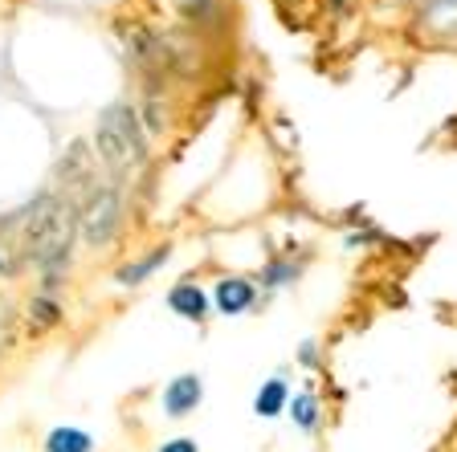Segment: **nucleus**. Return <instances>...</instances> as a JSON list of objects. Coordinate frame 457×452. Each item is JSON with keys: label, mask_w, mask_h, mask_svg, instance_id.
I'll return each instance as SVG.
<instances>
[{"label": "nucleus", "mask_w": 457, "mask_h": 452, "mask_svg": "<svg viewBox=\"0 0 457 452\" xmlns=\"http://www.w3.org/2000/svg\"><path fill=\"white\" fill-rule=\"evenodd\" d=\"M29 330H33V334H41V330H54L57 322H62V306H57V298L54 293H46L41 290L37 298L29 301Z\"/></svg>", "instance_id": "obj_8"}, {"label": "nucleus", "mask_w": 457, "mask_h": 452, "mask_svg": "<svg viewBox=\"0 0 457 452\" xmlns=\"http://www.w3.org/2000/svg\"><path fill=\"white\" fill-rule=\"evenodd\" d=\"M95 160L106 168L111 184H123L147 163V139L139 127V111H131V103H114L103 111L95 127Z\"/></svg>", "instance_id": "obj_2"}, {"label": "nucleus", "mask_w": 457, "mask_h": 452, "mask_svg": "<svg viewBox=\"0 0 457 452\" xmlns=\"http://www.w3.org/2000/svg\"><path fill=\"white\" fill-rule=\"evenodd\" d=\"M295 424L306 428V432H314V424H319V399L311 396V391H303V396H295Z\"/></svg>", "instance_id": "obj_12"}, {"label": "nucleus", "mask_w": 457, "mask_h": 452, "mask_svg": "<svg viewBox=\"0 0 457 452\" xmlns=\"http://www.w3.org/2000/svg\"><path fill=\"white\" fill-rule=\"evenodd\" d=\"M168 306L180 318H188V322H200L204 314H209V298H204V290H200L196 282H180V285H171V293H168Z\"/></svg>", "instance_id": "obj_6"}, {"label": "nucleus", "mask_w": 457, "mask_h": 452, "mask_svg": "<svg viewBox=\"0 0 457 452\" xmlns=\"http://www.w3.org/2000/svg\"><path fill=\"white\" fill-rule=\"evenodd\" d=\"M184 12V21H188L192 29H204V25H217L220 12H225V4L220 0H176Z\"/></svg>", "instance_id": "obj_10"}, {"label": "nucleus", "mask_w": 457, "mask_h": 452, "mask_svg": "<svg viewBox=\"0 0 457 452\" xmlns=\"http://www.w3.org/2000/svg\"><path fill=\"white\" fill-rule=\"evenodd\" d=\"M160 452H196V440H188V436H176V440H163Z\"/></svg>", "instance_id": "obj_13"}, {"label": "nucleus", "mask_w": 457, "mask_h": 452, "mask_svg": "<svg viewBox=\"0 0 457 452\" xmlns=\"http://www.w3.org/2000/svg\"><path fill=\"white\" fill-rule=\"evenodd\" d=\"M168 257H171V245H155V249H152V253H147V257H139V261L123 265V269L114 274V282H119V285H139L143 277H152L155 269H160V265L168 261Z\"/></svg>", "instance_id": "obj_7"}, {"label": "nucleus", "mask_w": 457, "mask_h": 452, "mask_svg": "<svg viewBox=\"0 0 457 452\" xmlns=\"http://www.w3.org/2000/svg\"><path fill=\"white\" fill-rule=\"evenodd\" d=\"M78 236V208L66 196H37L21 217V257L46 274V293L57 285V274L70 265V249Z\"/></svg>", "instance_id": "obj_1"}, {"label": "nucleus", "mask_w": 457, "mask_h": 452, "mask_svg": "<svg viewBox=\"0 0 457 452\" xmlns=\"http://www.w3.org/2000/svg\"><path fill=\"white\" fill-rule=\"evenodd\" d=\"M257 301V290L249 277H220L217 282V306L220 314H245Z\"/></svg>", "instance_id": "obj_5"}, {"label": "nucleus", "mask_w": 457, "mask_h": 452, "mask_svg": "<svg viewBox=\"0 0 457 452\" xmlns=\"http://www.w3.org/2000/svg\"><path fill=\"white\" fill-rule=\"evenodd\" d=\"M90 448H95V440L82 428H54L46 436V452H90Z\"/></svg>", "instance_id": "obj_9"}, {"label": "nucleus", "mask_w": 457, "mask_h": 452, "mask_svg": "<svg viewBox=\"0 0 457 452\" xmlns=\"http://www.w3.org/2000/svg\"><path fill=\"white\" fill-rule=\"evenodd\" d=\"M119 225H123V192H119V184H111V179L95 184L78 200V233H82V241L90 249L111 245Z\"/></svg>", "instance_id": "obj_3"}, {"label": "nucleus", "mask_w": 457, "mask_h": 452, "mask_svg": "<svg viewBox=\"0 0 457 452\" xmlns=\"http://www.w3.org/2000/svg\"><path fill=\"white\" fill-rule=\"evenodd\" d=\"M335 4H343V0H335Z\"/></svg>", "instance_id": "obj_15"}, {"label": "nucleus", "mask_w": 457, "mask_h": 452, "mask_svg": "<svg viewBox=\"0 0 457 452\" xmlns=\"http://www.w3.org/2000/svg\"><path fill=\"white\" fill-rule=\"evenodd\" d=\"M200 396H204V383H200V375H176L168 383V391H163V412L180 420V415L196 412Z\"/></svg>", "instance_id": "obj_4"}, {"label": "nucleus", "mask_w": 457, "mask_h": 452, "mask_svg": "<svg viewBox=\"0 0 457 452\" xmlns=\"http://www.w3.org/2000/svg\"><path fill=\"white\" fill-rule=\"evenodd\" d=\"M253 407H257V415H266V420L282 412V407H286V379H270V383L257 391V404Z\"/></svg>", "instance_id": "obj_11"}, {"label": "nucleus", "mask_w": 457, "mask_h": 452, "mask_svg": "<svg viewBox=\"0 0 457 452\" xmlns=\"http://www.w3.org/2000/svg\"><path fill=\"white\" fill-rule=\"evenodd\" d=\"M9 347V318H4V310H0V350Z\"/></svg>", "instance_id": "obj_14"}]
</instances>
